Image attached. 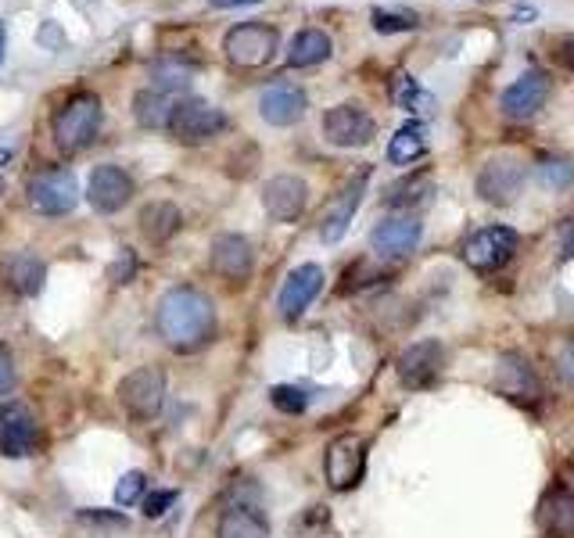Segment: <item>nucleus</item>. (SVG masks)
Listing matches in <instances>:
<instances>
[{
    "label": "nucleus",
    "instance_id": "1",
    "mask_svg": "<svg viewBox=\"0 0 574 538\" xmlns=\"http://www.w3.org/2000/svg\"><path fill=\"white\" fill-rule=\"evenodd\" d=\"M155 331L173 353H197L213 342L216 334V306L205 291L197 287H169L158 298L155 309Z\"/></svg>",
    "mask_w": 574,
    "mask_h": 538
},
{
    "label": "nucleus",
    "instance_id": "2",
    "mask_svg": "<svg viewBox=\"0 0 574 538\" xmlns=\"http://www.w3.org/2000/svg\"><path fill=\"white\" fill-rule=\"evenodd\" d=\"M101 101L93 98V93H76V98H68L62 108L54 112V144L62 151H84L93 144V137L101 130Z\"/></svg>",
    "mask_w": 574,
    "mask_h": 538
},
{
    "label": "nucleus",
    "instance_id": "3",
    "mask_svg": "<svg viewBox=\"0 0 574 538\" xmlns=\"http://www.w3.org/2000/svg\"><path fill=\"white\" fill-rule=\"evenodd\" d=\"M280 47V33L266 22H241L222 37V51H227L230 65L238 68H263L273 62Z\"/></svg>",
    "mask_w": 574,
    "mask_h": 538
},
{
    "label": "nucleus",
    "instance_id": "4",
    "mask_svg": "<svg viewBox=\"0 0 574 538\" xmlns=\"http://www.w3.org/2000/svg\"><path fill=\"white\" fill-rule=\"evenodd\" d=\"M119 402L130 420L151 424L162 413V402H166V377L155 367H137L119 381Z\"/></svg>",
    "mask_w": 574,
    "mask_h": 538
},
{
    "label": "nucleus",
    "instance_id": "5",
    "mask_svg": "<svg viewBox=\"0 0 574 538\" xmlns=\"http://www.w3.org/2000/svg\"><path fill=\"white\" fill-rule=\"evenodd\" d=\"M227 130V115H222L216 104L208 101H180L177 108H173V119H169V133L177 144L183 148H197L205 144V140H213L216 133Z\"/></svg>",
    "mask_w": 574,
    "mask_h": 538
},
{
    "label": "nucleus",
    "instance_id": "6",
    "mask_svg": "<svg viewBox=\"0 0 574 538\" xmlns=\"http://www.w3.org/2000/svg\"><path fill=\"white\" fill-rule=\"evenodd\" d=\"M460 252H463V262L471 266L474 273H496V269L507 266L513 259V252H518V230L485 227V230L471 233Z\"/></svg>",
    "mask_w": 574,
    "mask_h": 538
},
{
    "label": "nucleus",
    "instance_id": "7",
    "mask_svg": "<svg viewBox=\"0 0 574 538\" xmlns=\"http://www.w3.org/2000/svg\"><path fill=\"white\" fill-rule=\"evenodd\" d=\"M323 471L334 492H348L367 474V441L359 435H337L323 456Z\"/></svg>",
    "mask_w": 574,
    "mask_h": 538
},
{
    "label": "nucleus",
    "instance_id": "8",
    "mask_svg": "<svg viewBox=\"0 0 574 538\" xmlns=\"http://www.w3.org/2000/svg\"><path fill=\"white\" fill-rule=\"evenodd\" d=\"M524 162L518 155H492L477 172V197L488 205H510L524 187Z\"/></svg>",
    "mask_w": 574,
    "mask_h": 538
},
{
    "label": "nucleus",
    "instance_id": "9",
    "mask_svg": "<svg viewBox=\"0 0 574 538\" xmlns=\"http://www.w3.org/2000/svg\"><path fill=\"white\" fill-rule=\"evenodd\" d=\"M29 205L40 216H68L79 205V183L73 169H47L29 180Z\"/></svg>",
    "mask_w": 574,
    "mask_h": 538
},
{
    "label": "nucleus",
    "instance_id": "10",
    "mask_svg": "<svg viewBox=\"0 0 574 538\" xmlns=\"http://www.w3.org/2000/svg\"><path fill=\"white\" fill-rule=\"evenodd\" d=\"M445 370V345L435 342V337H428V342H417L409 345L403 356H398V384L409 392H424L431 384H438Z\"/></svg>",
    "mask_w": 574,
    "mask_h": 538
},
{
    "label": "nucleus",
    "instance_id": "11",
    "mask_svg": "<svg viewBox=\"0 0 574 538\" xmlns=\"http://www.w3.org/2000/svg\"><path fill=\"white\" fill-rule=\"evenodd\" d=\"M549 93H553V79H549L543 68H528L524 76H518L513 84L502 90V115L507 119H532V115H538L546 108Z\"/></svg>",
    "mask_w": 574,
    "mask_h": 538
},
{
    "label": "nucleus",
    "instance_id": "12",
    "mask_svg": "<svg viewBox=\"0 0 574 538\" xmlns=\"http://www.w3.org/2000/svg\"><path fill=\"white\" fill-rule=\"evenodd\" d=\"M137 194V183L126 169L119 166H98L90 172V183H87V202L93 213L101 216H112L119 213V208H126L133 202Z\"/></svg>",
    "mask_w": 574,
    "mask_h": 538
},
{
    "label": "nucleus",
    "instance_id": "13",
    "mask_svg": "<svg viewBox=\"0 0 574 538\" xmlns=\"http://www.w3.org/2000/svg\"><path fill=\"white\" fill-rule=\"evenodd\" d=\"M323 137L334 148H367L378 137V123L359 104H337L323 115Z\"/></svg>",
    "mask_w": 574,
    "mask_h": 538
},
{
    "label": "nucleus",
    "instance_id": "14",
    "mask_svg": "<svg viewBox=\"0 0 574 538\" xmlns=\"http://www.w3.org/2000/svg\"><path fill=\"white\" fill-rule=\"evenodd\" d=\"M37 420L22 402H0V452L11 460H26L37 452Z\"/></svg>",
    "mask_w": 574,
    "mask_h": 538
},
{
    "label": "nucleus",
    "instance_id": "15",
    "mask_svg": "<svg viewBox=\"0 0 574 538\" xmlns=\"http://www.w3.org/2000/svg\"><path fill=\"white\" fill-rule=\"evenodd\" d=\"M309 205V183L302 177H273L263 187V208L273 223H295Z\"/></svg>",
    "mask_w": 574,
    "mask_h": 538
},
{
    "label": "nucleus",
    "instance_id": "16",
    "mask_svg": "<svg viewBox=\"0 0 574 538\" xmlns=\"http://www.w3.org/2000/svg\"><path fill=\"white\" fill-rule=\"evenodd\" d=\"M323 269L316 266V262H306V266H298V269H291L288 280H284V287H280V295H277V309L280 316H284L288 323H295L302 312H306L316 295L323 291Z\"/></svg>",
    "mask_w": 574,
    "mask_h": 538
},
{
    "label": "nucleus",
    "instance_id": "17",
    "mask_svg": "<svg viewBox=\"0 0 574 538\" xmlns=\"http://www.w3.org/2000/svg\"><path fill=\"white\" fill-rule=\"evenodd\" d=\"M420 233H424V227H420L417 216H392L373 227L370 248L378 252L381 259H406V255L420 244Z\"/></svg>",
    "mask_w": 574,
    "mask_h": 538
},
{
    "label": "nucleus",
    "instance_id": "18",
    "mask_svg": "<svg viewBox=\"0 0 574 538\" xmlns=\"http://www.w3.org/2000/svg\"><path fill=\"white\" fill-rule=\"evenodd\" d=\"M535 524L546 538H574V492L567 485H549L535 507Z\"/></svg>",
    "mask_w": 574,
    "mask_h": 538
},
{
    "label": "nucleus",
    "instance_id": "19",
    "mask_svg": "<svg viewBox=\"0 0 574 538\" xmlns=\"http://www.w3.org/2000/svg\"><path fill=\"white\" fill-rule=\"evenodd\" d=\"M367 180H370V169H359L356 177L345 183V191L331 202V208L323 213V223H320L323 244H337L348 233V223H353L356 208L362 202V191H367Z\"/></svg>",
    "mask_w": 574,
    "mask_h": 538
},
{
    "label": "nucleus",
    "instance_id": "20",
    "mask_svg": "<svg viewBox=\"0 0 574 538\" xmlns=\"http://www.w3.org/2000/svg\"><path fill=\"white\" fill-rule=\"evenodd\" d=\"M252 266H255V252L248 238H241V233H219L213 241V269L222 280L244 284L252 277Z\"/></svg>",
    "mask_w": 574,
    "mask_h": 538
},
{
    "label": "nucleus",
    "instance_id": "21",
    "mask_svg": "<svg viewBox=\"0 0 574 538\" xmlns=\"http://www.w3.org/2000/svg\"><path fill=\"white\" fill-rule=\"evenodd\" d=\"M306 108H309L306 90L295 84H284V79L273 87H266L259 98V115L269 126H295V123H302Z\"/></svg>",
    "mask_w": 574,
    "mask_h": 538
},
{
    "label": "nucleus",
    "instance_id": "22",
    "mask_svg": "<svg viewBox=\"0 0 574 538\" xmlns=\"http://www.w3.org/2000/svg\"><path fill=\"white\" fill-rule=\"evenodd\" d=\"M496 384H499V392L507 395V399H513V402H535L538 399V377H535V370L518 353H507V356L499 359Z\"/></svg>",
    "mask_w": 574,
    "mask_h": 538
},
{
    "label": "nucleus",
    "instance_id": "23",
    "mask_svg": "<svg viewBox=\"0 0 574 538\" xmlns=\"http://www.w3.org/2000/svg\"><path fill=\"white\" fill-rule=\"evenodd\" d=\"M4 277H8V284H11V291H15V295L33 298V295H40V291H43L47 266L37 259V255L18 252V255H11V262L4 266Z\"/></svg>",
    "mask_w": 574,
    "mask_h": 538
},
{
    "label": "nucleus",
    "instance_id": "24",
    "mask_svg": "<svg viewBox=\"0 0 574 538\" xmlns=\"http://www.w3.org/2000/svg\"><path fill=\"white\" fill-rule=\"evenodd\" d=\"M216 538H269V524L266 517L255 507H227L219 517V528H216Z\"/></svg>",
    "mask_w": 574,
    "mask_h": 538
},
{
    "label": "nucleus",
    "instance_id": "25",
    "mask_svg": "<svg viewBox=\"0 0 574 538\" xmlns=\"http://www.w3.org/2000/svg\"><path fill=\"white\" fill-rule=\"evenodd\" d=\"M180 227H183V216L173 202H151L140 208V233L151 244H166Z\"/></svg>",
    "mask_w": 574,
    "mask_h": 538
},
{
    "label": "nucleus",
    "instance_id": "26",
    "mask_svg": "<svg viewBox=\"0 0 574 538\" xmlns=\"http://www.w3.org/2000/svg\"><path fill=\"white\" fill-rule=\"evenodd\" d=\"M173 98L169 93H162L155 87L140 90L133 98V119L144 126V130H169V119H173Z\"/></svg>",
    "mask_w": 574,
    "mask_h": 538
},
{
    "label": "nucleus",
    "instance_id": "27",
    "mask_svg": "<svg viewBox=\"0 0 574 538\" xmlns=\"http://www.w3.org/2000/svg\"><path fill=\"white\" fill-rule=\"evenodd\" d=\"M331 57V37L323 29H302L288 47V65L291 68H312Z\"/></svg>",
    "mask_w": 574,
    "mask_h": 538
},
{
    "label": "nucleus",
    "instance_id": "28",
    "mask_svg": "<svg viewBox=\"0 0 574 538\" xmlns=\"http://www.w3.org/2000/svg\"><path fill=\"white\" fill-rule=\"evenodd\" d=\"M428 151V130L424 123H406L403 130H395L392 144H388V162L392 166H409Z\"/></svg>",
    "mask_w": 574,
    "mask_h": 538
},
{
    "label": "nucleus",
    "instance_id": "29",
    "mask_svg": "<svg viewBox=\"0 0 574 538\" xmlns=\"http://www.w3.org/2000/svg\"><path fill=\"white\" fill-rule=\"evenodd\" d=\"M191 79H194V68L180 62V57H162V62L151 65V87L169 93V98L191 87Z\"/></svg>",
    "mask_w": 574,
    "mask_h": 538
},
{
    "label": "nucleus",
    "instance_id": "30",
    "mask_svg": "<svg viewBox=\"0 0 574 538\" xmlns=\"http://www.w3.org/2000/svg\"><path fill=\"white\" fill-rule=\"evenodd\" d=\"M428 194H431V180L428 177H406V180H398L395 187L384 191V205H392V208L420 205Z\"/></svg>",
    "mask_w": 574,
    "mask_h": 538
},
{
    "label": "nucleus",
    "instance_id": "31",
    "mask_svg": "<svg viewBox=\"0 0 574 538\" xmlns=\"http://www.w3.org/2000/svg\"><path fill=\"white\" fill-rule=\"evenodd\" d=\"M535 177L546 191H571L574 187V166L567 158H543L535 166Z\"/></svg>",
    "mask_w": 574,
    "mask_h": 538
},
{
    "label": "nucleus",
    "instance_id": "32",
    "mask_svg": "<svg viewBox=\"0 0 574 538\" xmlns=\"http://www.w3.org/2000/svg\"><path fill=\"white\" fill-rule=\"evenodd\" d=\"M370 18L378 33H409V29H417V22H420L413 11H384V8H373Z\"/></svg>",
    "mask_w": 574,
    "mask_h": 538
},
{
    "label": "nucleus",
    "instance_id": "33",
    "mask_svg": "<svg viewBox=\"0 0 574 538\" xmlns=\"http://www.w3.org/2000/svg\"><path fill=\"white\" fill-rule=\"evenodd\" d=\"M269 402H273L280 413H288V417H298V413H306V406H309V395L295 388V384H277L273 392H269Z\"/></svg>",
    "mask_w": 574,
    "mask_h": 538
},
{
    "label": "nucleus",
    "instance_id": "34",
    "mask_svg": "<svg viewBox=\"0 0 574 538\" xmlns=\"http://www.w3.org/2000/svg\"><path fill=\"white\" fill-rule=\"evenodd\" d=\"M144 488H148L144 471L123 474V477H119V485H115V502H119V507H133V502L144 499Z\"/></svg>",
    "mask_w": 574,
    "mask_h": 538
},
{
    "label": "nucleus",
    "instance_id": "35",
    "mask_svg": "<svg viewBox=\"0 0 574 538\" xmlns=\"http://www.w3.org/2000/svg\"><path fill=\"white\" fill-rule=\"evenodd\" d=\"M395 101L403 104V108H409V112H420V104H431L428 93L420 90L409 76H398V93H395Z\"/></svg>",
    "mask_w": 574,
    "mask_h": 538
},
{
    "label": "nucleus",
    "instance_id": "36",
    "mask_svg": "<svg viewBox=\"0 0 574 538\" xmlns=\"http://www.w3.org/2000/svg\"><path fill=\"white\" fill-rule=\"evenodd\" d=\"M133 273H137V255L130 248H123V255L109 269V280H112V284H130Z\"/></svg>",
    "mask_w": 574,
    "mask_h": 538
},
{
    "label": "nucleus",
    "instance_id": "37",
    "mask_svg": "<svg viewBox=\"0 0 574 538\" xmlns=\"http://www.w3.org/2000/svg\"><path fill=\"white\" fill-rule=\"evenodd\" d=\"M79 521L87 524H101V528H126V513H109V510H84L79 513Z\"/></svg>",
    "mask_w": 574,
    "mask_h": 538
},
{
    "label": "nucleus",
    "instance_id": "38",
    "mask_svg": "<svg viewBox=\"0 0 574 538\" xmlns=\"http://www.w3.org/2000/svg\"><path fill=\"white\" fill-rule=\"evenodd\" d=\"M173 502H177V492H151L144 496V517H162Z\"/></svg>",
    "mask_w": 574,
    "mask_h": 538
},
{
    "label": "nucleus",
    "instance_id": "39",
    "mask_svg": "<svg viewBox=\"0 0 574 538\" xmlns=\"http://www.w3.org/2000/svg\"><path fill=\"white\" fill-rule=\"evenodd\" d=\"M557 238H560V255H557V259L560 262H571L574 259V216H567L564 223H560Z\"/></svg>",
    "mask_w": 574,
    "mask_h": 538
},
{
    "label": "nucleus",
    "instance_id": "40",
    "mask_svg": "<svg viewBox=\"0 0 574 538\" xmlns=\"http://www.w3.org/2000/svg\"><path fill=\"white\" fill-rule=\"evenodd\" d=\"M15 388V359H11L8 345H0V395Z\"/></svg>",
    "mask_w": 574,
    "mask_h": 538
},
{
    "label": "nucleus",
    "instance_id": "41",
    "mask_svg": "<svg viewBox=\"0 0 574 538\" xmlns=\"http://www.w3.org/2000/svg\"><path fill=\"white\" fill-rule=\"evenodd\" d=\"M560 373H564V377L574 384V337L564 348H560Z\"/></svg>",
    "mask_w": 574,
    "mask_h": 538
},
{
    "label": "nucleus",
    "instance_id": "42",
    "mask_svg": "<svg viewBox=\"0 0 574 538\" xmlns=\"http://www.w3.org/2000/svg\"><path fill=\"white\" fill-rule=\"evenodd\" d=\"M213 8H252V4H263V0H208Z\"/></svg>",
    "mask_w": 574,
    "mask_h": 538
},
{
    "label": "nucleus",
    "instance_id": "43",
    "mask_svg": "<svg viewBox=\"0 0 574 538\" xmlns=\"http://www.w3.org/2000/svg\"><path fill=\"white\" fill-rule=\"evenodd\" d=\"M560 62H564L571 73H574V40H567L564 47H560Z\"/></svg>",
    "mask_w": 574,
    "mask_h": 538
},
{
    "label": "nucleus",
    "instance_id": "44",
    "mask_svg": "<svg viewBox=\"0 0 574 538\" xmlns=\"http://www.w3.org/2000/svg\"><path fill=\"white\" fill-rule=\"evenodd\" d=\"M4 47H8V29H4V22H0V62H4Z\"/></svg>",
    "mask_w": 574,
    "mask_h": 538
},
{
    "label": "nucleus",
    "instance_id": "45",
    "mask_svg": "<svg viewBox=\"0 0 574 538\" xmlns=\"http://www.w3.org/2000/svg\"><path fill=\"white\" fill-rule=\"evenodd\" d=\"M0 191H4V180H0Z\"/></svg>",
    "mask_w": 574,
    "mask_h": 538
}]
</instances>
